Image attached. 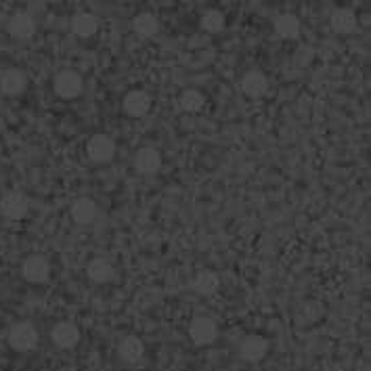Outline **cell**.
Returning <instances> with one entry per match:
<instances>
[{
    "mask_svg": "<svg viewBox=\"0 0 371 371\" xmlns=\"http://www.w3.org/2000/svg\"><path fill=\"white\" fill-rule=\"evenodd\" d=\"M193 287H195V291H197L199 296H212V293L218 291L220 279H218V275H216L214 271H201V273L195 277Z\"/></svg>",
    "mask_w": 371,
    "mask_h": 371,
    "instance_id": "21",
    "label": "cell"
},
{
    "mask_svg": "<svg viewBox=\"0 0 371 371\" xmlns=\"http://www.w3.org/2000/svg\"><path fill=\"white\" fill-rule=\"evenodd\" d=\"M145 346L136 336H126L118 342V354L124 363H138L143 359Z\"/></svg>",
    "mask_w": 371,
    "mask_h": 371,
    "instance_id": "15",
    "label": "cell"
},
{
    "mask_svg": "<svg viewBox=\"0 0 371 371\" xmlns=\"http://www.w3.org/2000/svg\"><path fill=\"white\" fill-rule=\"evenodd\" d=\"M21 275L30 283H46L51 277V262L40 254L28 256L21 264Z\"/></svg>",
    "mask_w": 371,
    "mask_h": 371,
    "instance_id": "4",
    "label": "cell"
},
{
    "mask_svg": "<svg viewBox=\"0 0 371 371\" xmlns=\"http://www.w3.org/2000/svg\"><path fill=\"white\" fill-rule=\"evenodd\" d=\"M266 89H269V80H266L264 73H260V71H248L246 76L242 78V91L252 99H258V97L266 95Z\"/></svg>",
    "mask_w": 371,
    "mask_h": 371,
    "instance_id": "14",
    "label": "cell"
},
{
    "mask_svg": "<svg viewBox=\"0 0 371 371\" xmlns=\"http://www.w3.org/2000/svg\"><path fill=\"white\" fill-rule=\"evenodd\" d=\"M189 336L197 346H208L216 340L218 327L210 317H195L189 325Z\"/></svg>",
    "mask_w": 371,
    "mask_h": 371,
    "instance_id": "6",
    "label": "cell"
},
{
    "mask_svg": "<svg viewBox=\"0 0 371 371\" xmlns=\"http://www.w3.org/2000/svg\"><path fill=\"white\" fill-rule=\"evenodd\" d=\"M275 32L279 38L285 40H293L300 36V21L293 13H283L275 19Z\"/></svg>",
    "mask_w": 371,
    "mask_h": 371,
    "instance_id": "18",
    "label": "cell"
},
{
    "mask_svg": "<svg viewBox=\"0 0 371 371\" xmlns=\"http://www.w3.org/2000/svg\"><path fill=\"white\" fill-rule=\"evenodd\" d=\"M9 344L17 352H30L38 346V329L30 321L15 323L9 329Z\"/></svg>",
    "mask_w": 371,
    "mask_h": 371,
    "instance_id": "1",
    "label": "cell"
},
{
    "mask_svg": "<svg viewBox=\"0 0 371 371\" xmlns=\"http://www.w3.org/2000/svg\"><path fill=\"white\" fill-rule=\"evenodd\" d=\"M28 87V78L26 73L19 71V69H7L3 71V76H0V91L7 97H17L26 91Z\"/></svg>",
    "mask_w": 371,
    "mask_h": 371,
    "instance_id": "10",
    "label": "cell"
},
{
    "mask_svg": "<svg viewBox=\"0 0 371 371\" xmlns=\"http://www.w3.org/2000/svg\"><path fill=\"white\" fill-rule=\"evenodd\" d=\"M71 218L78 225H91L97 218V203L91 197H78L71 203Z\"/></svg>",
    "mask_w": 371,
    "mask_h": 371,
    "instance_id": "13",
    "label": "cell"
},
{
    "mask_svg": "<svg viewBox=\"0 0 371 371\" xmlns=\"http://www.w3.org/2000/svg\"><path fill=\"white\" fill-rule=\"evenodd\" d=\"M203 105H206V97H203V93H199L195 89H189L181 95V107L187 114H199L203 109Z\"/></svg>",
    "mask_w": 371,
    "mask_h": 371,
    "instance_id": "22",
    "label": "cell"
},
{
    "mask_svg": "<svg viewBox=\"0 0 371 371\" xmlns=\"http://www.w3.org/2000/svg\"><path fill=\"white\" fill-rule=\"evenodd\" d=\"M9 34L17 40H30L36 34V21L30 13H15L9 19Z\"/></svg>",
    "mask_w": 371,
    "mask_h": 371,
    "instance_id": "11",
    "label": "cell"
},
{
    "mask_svg": "<svg viewBox=\"0 0 371 371\" xmlns=\"http://www.w3.org/2000/svg\"><path fill=\"white\" fill-rule=\"evenodd\" d=\"M132 28H134V32H136L141 38H154V36L158 34V30H160V24H158L156 15H152V13H141V15L134 17Z\"/></svg>",
    "mask_w": 371,
    "mask_h": 371,
    "instance_id": "20",
    "label": "cell"
},
{
    "mask_svg": "<svg viewBox=\"0 0 371 371\" xmlns=\"http://www.w3.org/2000/svg\"><path fill=\"white\" fill-rule=\"evenodd\" d=\"M99 30V19L93 13H78L71 19V32L80 38H91Z\"/></svg>",
    "mask_w": 371,
    "mask_h": 371,
    "instance_id": "17",
    "label": "cell"
},
{
    "mask_svg": "<svg viewBox=\"0 0 371 371\" xmlns=\"http://www.w3.org/2000/svg\"><path fill=\"white\" fill-rule=\"evenodd\" d=\"M199 26H201V30H206L208 34H218V32L225 30V15H222L220 11H216V9H210V11H206V13L201 15Z\"/></svg>",
    "mask_w": 371,
    "mask_h": 371,
    "instance_id": "23",
    "label": "cell"
},
{
    "mask_svg": "<svg viewBox=\"0 0 371 371\" xmlns=\"http://www.w3.org/2000/svg\"><path fill=\"white\" fill-rule=\"evenodd\" d=\"M87 156L95 164H107L116 156V143L109 134H93L87 143Z\"/></svg>",
    "mask_w": 371,
    "mask_h": 371,
    "instance_id": "2",
    "label": "cell"
},
{
    "mask_svg": "<svg viewBox=\"0 0 371 371\" xmlns=\"http://www.w3.org/2000/svg\"><path fill=\"white\" fill-rule=\"evenodd\" d=\"M87 275L95 283H109L116 277V269L107 258H95L87 266Z\"/></svg>",
    "mask_w": 371,
    "mask_h": 371,
    "instance_id": "16",
    "label": "cell"
},
{
    "mask_svg": "<svg viewBox=\"0 0 371 371\" xmlns=\"http://www.w3.org/2000/svg\"><path fill=\"white\" fill-rule=\"evenodd\" d=\"M266 352H269V342L262 336H248L239 346V354L250 363L262 361L266 356Z\"/></svg>",
    "mask_w": 371,
    "mask_h": 371,
    "instance_id": "12",
    "label": "cell"
},
{
    "mask_svg": "<svg viewBox=\"0 0 371 371\" xmlns=\"http://www.w3.org/2000/svg\"><path fill=\"white\" fill-rule=\"evenodd\" d=\"M134 170L141 174H156L162 166V156L154 147H141V150L134 154Z\"/></svg>",
    "mask_w": 371,
    "mask_h": 371,
    "instance_id": "8",
    "label": "cell"
},
{
    "mask_svg": "<svg viewBox=\"0 0 371 371\" xmlns=\"http://www.w3.org/2000/svg\"><path fill=\"white\" fill-rule=\"evenodd\" d=\"M51 340H53V344L57 348L69 350V348H73V346L80 342V329L73 325V323H69V321H61V323H57L53 327Z\"/></svg>",
    "mask_w": 371,
    "mask_h": 371,
    "instance_id": "7",
    "label": "cell"
},
{
    "mask_svg": "<svg viewBox=\"0 0 371 371\" xmlns=\"http://www.w3.org/2000/svg\"><path fill=\"white\" fill-rule=\"evenodd\" d=\"M332 30L336 34H352L356 30V15L350 9H338L332 15Z\"/></svg>",
    "mask_w": 371,
    "mask_h": 371,
    "instance_id": "19",
    "label": "cell"
},
{
    "mask_svg": "<svg viewBox=\"0 0 371 371\" xmlns=\"http://www.w3.org/2000/svg\"><path fill=\"white\" fill-rule=\"evenodd\" d=\"M124 111L130 116V118H143L150 114L152 109V97L143 93V91H130L126 97H124Z\"/></svg>",
    "mask_w": 371,
    "mask_h": 371,
    "instance_id": "9",
    "label": "cell"
},
{
    "mask_svg": "<svg viewBox=\"0 0 371 371\" xmlns=\"http://www.w3.org/2000/svg\"><path fill=\"white\" fill-rule=\"evenodd\" d=\"M53 89H55V93L61 99H76V97H80V93H82V78H80V73L78 71H71V69L57 73V78L53 82Z\"/></svg>",
    "mask_w": 371,
    "mask_h": 371,
    "instance_id": "3",
    "label": "cell"
},
{
    "mask_svg": "<svg viewBox=\"0 0 371 371\" xmlns=\"http://www.w3.org/2000/svg\"><path fill=\"white\" fill-rule=\"evenodd\" d=\"M0 212L9 220H21L30 212V199L19 191H11L0 199Z\"/></svg>",
    "mask_w": 371,
    "mask_h": 371,
    "instance_id": "5",
    "label": "cell"
}]
</instances>
